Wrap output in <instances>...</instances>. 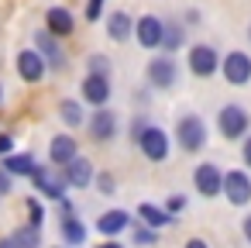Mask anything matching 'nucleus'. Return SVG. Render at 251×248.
<instances>
[{
	"instance_id": "f257e3e1",
	"label": "nucleus",
	"mask_w": 251,
	"mask_h": 248,
	"mask_svg": "<svg viewBox=\"0 0 251 248\" xmlns=\"http://www.w3.org/2000/svg\"><path fill=\"white\" fill-rule=\"evenodd\" d=\"M176 138H179V148L182 152H200L206 145V128H203V121L196 114H186L179 121V128H176Z\"/></svg>"
},
{
	"instance_id": "f03ea898",
	"label": "nucleus",
	"mask_w": 251,
	"mask_h": 248,
	"mask_svg": "<svg viewBox=\"0 0 251 248\" xmlns=\"http://www.w3.org/2000/svg\"><path fill=\"white\" fill-rule=\"evenodd\" d=\"M217 128H220V135L224 138H244V131H248V110L241 107V104H227L220 114H217Z\"/></svg>"
},
{
	"instance_id": "7ed1b4c3",
	"label": "nucleus",
	"mask_w": 251,
	"mask_h": 248,
	"mask_svg": "<svg viewBox=\"0 0 251 248\" xmlns=\"http://www.w3.org/2000/svg\"><path fill=\"white\" fill-rule=\"evenodd\" d=\"M193 183H196V193H200V196H206V200H213L217 193H224V172H220V165H213V162L196 165Z\"/></svg>"
},
{
	"instance_id": "20e7f679",
	"label": "nucleus",
	"mask_w": 251,
	"mask_h": 248,
	"mask_svg": "<svg viewBox=\"0 0 251 248\" xmlns=\"http://www.w3.org/2000/svg\"><path fill=\"white\" fill-rule=\"evenodd\" d=\"M220 69H224V80L230 86H248L251 83V55H244V52H227Z\"/></svg>"
},
{
	"instance_id": "39448f33",
	"label": "nucleus",
	"mask_w": 251,
	"mask_h": 248,
	"mask_svg": "<svg viewBox=\"0 0 251 248\" xmlns=\"http://www.w3.org/2000/svg\"><path fill=\"white\" fill-rule=\"evenodd\" d=\"M224 196L234 203V207H244L251 200V176L244 169H234L224 176Z\"/></svg>"
},
{
	"instance_id": "423d86ee",
	"label": "nucleus",
	"mask_w": 251,
	"mask_h": 248,
	"mask_svg": "<svg viewBox=\"0 0 251 248\" xmlns=\"http://www.w3.org/2000/svg\"><path fill=\"white\" fill-rule=\"evenodd\" d=\"M138 145H141V152L151 159V162H162L165 155H169V135L162 131V128H145L141 135H138Z\"/></svg>"
},
{
	"instance_id": "0eeeda50",
	"label": "nucleus",
	"mask_w": 251,
	"mask_h": 248,
	"mask_svg": "<svg viewBox=\"0 0 251 248\" xmlns=\"http://www.w3.org/2000/svg\"><path fill=\"white\" fill-rule=\"evenodd\" d=\"M134 38H138L145 49H158L162 38H165V25H162L155 14H145V18H138V25H134Z\"/></svg>"
},
{
	"instance_id": "6e6552de",
	"label": "nucleus",
	"mask_w": 251,
	"mask_h": 248,
	"mask_svg": "<svg viewBox=\"0 0 251 248\" xmlns=\"http://www.w3.org/2000/svg\"><path fill=\"white\" fill-rule=\"evenodd\" d=\"M148 83L151 86H158V90H169L172 83H176V62H172V55H155L151 62H148Z\"/></svg>"
},
{
	"instance_id": "1a4fd4ad",
	"label": "nucleus",
	"mask_w": 251,
	"mask_h": 248,
	"mask_svg": "<svg viewBox=\"0 0 251 248\" xmlns=\"http://www.w3.org/2000/svg\"><path fill=\"white\" fill-rule=\"evenodd\" d=\"M217 66H224V62L217 59V49H210V45H193V49H189V69H193L196 76H213Z\"/></svg>"
},
{
	"instance_id": "9d476101",
	"label": "nucleus",
	"mask_w": 251,
	"mask_h": 248,
	"mask_svg": "<svg viewBox=\"0 0 251 248\" xmlns=\"http://www.w3.org/2000/svg\"><path fill=\"white\" fill-rule=\"evenodd\" d=\"M83 100L93 104V107H107V100H110V76L90 73L83 80Z\"/></svg>"
},
{
	"instance_id": "9b49d317",
	"label": "nucleus",
	"mask_w": 251,
	"mask_h": 248,
	"mask_svg": "<svg viewBox=\"0 0 251 248\" xmlns=\"http://www.w3.org/2000/svg\"><path fill=\"white\" fill-rule=\"evenodd\" d=\"M18 73H21V80H25V83H38V80L45 76V55H42V52H35V49L18 52Z\"/></svg>"
},
{
	"instance_id": "f8f14e48",
	"label": "nucleus",
	"mask_w": 251,
	"mask_h": 248,
	"mask_svg": "<svg viewBox=\"0 0 251 248\" xmlns=\"http://www.w3.org/2000/svg\"><path fill=\"white\" fill-rule=\"evenodd\" d=\"M76 155H79V145H76L73 135H55V138H52V145H49V159H52V165H62V169H66Z\"/></svg>"
},
{
	"instance_id": "ddd939ff",
	"label": "nucleus",
	"mask_w": 251,
	"mask_h": 248,
	"mask_svg": "<svg viewBox=\"0 0 251 248\" xmlns=\"http://www.w3.org/2000/svg\"><path fill=\"white\" fill-rule=\"evenodd\" d=\"M90 135H93L97 141H110V138L117 135V114H114V110H97L93 121H90Z\"/></svg>"
},
{
	"instance_id": "4468645a",
	"label": "nucleus",
	"mask_w": 251,
	"mask_h": 248,
	"mask_svg": "<svg viewBox=\"0 0 251 248\" xmlns=\"http://www.w3.org/2000/svg\"><path fill=\"white\" fill-rule=\"evenodd\" d=\"M66 183H69V186H76V190L90 186V183H93V165H90V159L76 155V159L66 165Z\"/></svg>"
},
{
	"instance_id": "2eb2a0df",
	"label": "nucleus",
	"mask_w": 251,
	"mask_h": 248,
	"mask_svg": "<svg viewBox=\"0 0 251 248\" xmlns=\"http://www.w3.org/2000/svg\"><path fill=\"white\" fill-rule=\"evenodd\" d=\"M31 179H35V186H38L49 200H62V196H66V193H62V190H66V176H49V172L38 165Z\"/></svg>"
},
{
	"instance_id": "dca6fc26",
	"label": "nucleus",
	"mask_w": 251,
	"mask_h": 248,
	"mask_svg": "<svg viewBox=\"0 0 251 248\" xmlns=\"http://www.w3.org/2000/svg\"><path fill=\"white\" fill-rule=\"evenodd\" d=\"M134 25H138V21H131L124 11H114V14L107 18V35H110L114 42H127V38L134 35Z\"/></svg>"
},
{
	"instance_id": "f3484780",
	"label": "nucleus",
	"mask_w": 251,
	"mask_h": 248,
	"mask_svg": "<svg viewBox=\"0 0 251 248\" xmlns=\"http://www.w3.org/2000/svg\"><path fill=\"white\" fill-rule=\"evenodd\" d=\"M127 224H131V214L127 210H107V214L97 217V231L100 234H121Z\"/></svg>"
},
{
	"instance_id": "a211bd4d",
	"label": "nucleus",
	"mask_w": 251,
	"mask_h": 248,
	"mask_svg": "<svg viewBox=\"0 0 251 248\" xmlns=\"http://www.w3.org/2000/svg\"><path fill=\"white\" fill-rule=\"evenodd\" d=\"M45 25H49V31H52V35H69V31L76 28L73 14H69L66 7H49V14H45Z\"/></svg>"
},
{
	"instance_id": "6ab92c4d",
	"label": "nucleus",
	"mask_w": 251,
	"mask_h": 248,
	"mask_svg": "<svg viewBox=\"0 0 251 248\" xmlns=\"http://www.w3.org/2000/svg\"><path fill=\"white\" fill-rule=\"evenodd\" d=\"M35 42H38L42 55L52 62V69H62V66H66V59H62V49H59V42H55V35H52V31H42Z\"/></svg>"
},
{
	"instance_id": "aec40b11",
	"label": "nucleus",
	"mask_w": 251,
	"mask_h": 248,
	"mask_svg": "<svg viewBox=\"0 0 251 248\" xmlns=\"http://www.w3.org/2000/svg\"><path fill=\"white\" fill-rule=\"evenodd\" d=\"M138 217H141L148 227H165V224H172V214L162 210V207H155V203H141V207H138Z\"/></svg>"
},
{
	"instance_id": "412c9836",
	"label": "nucleus",
	"mask_w": 251,
	"mask_h": 248,
	"mask_svg": "<svg viewBox=\"0 0 251 248\" xmlns=\"http://www.w3.org/2000/svg\"><path fill=\"white\" fill-rule=\"evenodd\" d=\"M4 169H7L11 176H35L38 165H35V159L25 152V155H7V159H4Z\"/></svg>"
},
{
	"instance_id": "4be33fe9",
	"label": "nucleus",
	"mask_w": 251,
	"mask_h": 248,
	"mask_svg": "<svg viewBox=\"0 0 251 248\" xmlns=\"http://www.w3.org/2000/svg\"><path fill=\"white\" fill-rule=\"evenodd\" d=\"M62 238H66L69 245H83V241H86V224L76 220L73 214H66V217H62Z\"/></svg>"
},
{
	"instance_id": "5701e85b",
	"label": "nucleus",
	"mask_w": 251,
	"mask_h": 248,
	"mask_svg": "<svg viewBox=\"0 0 251 248\" xmlns=\"http://www.w3.org/2000/svg\"><path fill=\"white\" fill-rule=\"evenodd\" d=\"M59 117H62L69 128H79V124H83V107H79V100H62V104H59Z\"/></svg>"
},
{
	"instance_id": "b1692460",
	"label": "nucleus",
	"mask_w": 251,
	"mask_h": 248,
	"mask_svg": "<svg viewBox=\"0 0 251 248\" xmlns=\"http://www.w3.org/2000/svg\"><path fill=\"white\" fill-rule=\"evenodd\" d=\"M14 245H18V248H42V234H38V227H35V224L18 227V231H14Z\"/></svg>"
},
{
	"instance_id": "393cba45",
	"label": "nucleus",
	"mask_w": 251,
	"mask_h": 248,
	"mask_svg": "<svg viewBox=\"0 0 251 248\" xmlns=\"http://www.w3.org/2000/svg\"><path fill=\"white\" fill-rule=\"evenodd\" d=\"M182 45V28L179 25H165V38H162V52L169 55L172 49H179Z\"/></svg>"
},
{
	"instance_id": "a878e982",
	"label": "nucleus",
	"mask_w": 251,
	"mask_h": 248,
	"mask_svg": "<svg viewBox=\"0 0 251 248\" xmlns=\"http://www.w3.org/2000/svg\"><path fill=\"white\" fill-rule=\"evenodd\" d=\"M131 231H134V245H151V241H155V231H151V227H141L138 220H134Z\"/></svg>"
},
{
	"instance_id": "bb28decb",
	"label": "nucleus",
	"mask_w": 251,
	"mask_h": 248,
	"mask_svg": "<svg viewBox=\"0 0 251 248\" xmlns=\"http://www.w3.org/2000/svg\"><path fill=\"white\" fill-rule=\"evenodd\" d=\"M90 73L110 76V62H107V55H90Z\"/></svg>"
},
{
	"instance_id": "cd10ccee",
	"label": "nucleus",
	"mask_w": 251,
	"mask_h": 248,
	"mask_svg": "<svg viewBox=\"0 0 251 248\" xmlns=\"http://www.w3.org/2000/svg\"><path fill=\"white\" fill-rule=\"evenodd\" d=\"M28 214H31V220H28V224L42 227V220H45V210H42V203H38V200H28Z\"/></svg>"
},
{
	"instance_id": "c85d7f7f",
	"label": "nucleus",
	"mask_w": 251,
	"mask_h": 248,
	"mask_svg": "<svg viewBox=\"0 0 251 248\" xmlns=\"http://www.w3.org/2000/svg\"><path fill=\"white\" fill-rule=\"evenodd\" d=\"M97 186H100V193H107V196H110L117 183H114V176H110V172H103V176H97Z\"/></svg>"
},
{
	"instance_id": "c756f323",
	"label": "nucleus",
	"mask_w": 251,
	"mask_h": 248,
	"mask_svg": "<svg viewBox=\"0 0 251 248\" xmlns=\"http://www.w3.org/2000/svg\"><path fill=\"white\" fill-rule=\"evenodd\" d=\"M100 14H103V0H90V4H86V18L97 21Z\"/></svg>"
},
{
	"instance_id": "7c9ffc66",
	"label": "nucleus",
	"mask_w": 251,
	"mask_h": 248,
	"mask_svg": "<svg viewBox=\"0 0 251 248\" xmlns=\"http://www.w3.org/2000/svg\"><path fill=\"white\" fill-rule=\"evenodd\" d=\"M7 190H11V172H7L4 165H0V196H4Z\"/></svg>"
},
{
	"instance_id": "2f4dec72",
	"label": "nucleus",
	"mask_w": 251,
	"mask_h": 248,
	"mask_svg": "<svg viewBox=\"0 0 251 248\" xmlns=\"http://www.w3.org/2000/svg\"><path fill=\"white\" fill-rule=\"evenodd\" d=\"M11 148H14V138L11 135H0V155H11Z\"/></svg>"
},
{
	"instance_id": "473e14b6",
	"label": "nucleus",
	"mask_w": 251,
	"mask_h": 248,
	"mask_svg": "<svg viewBox=\"0 0 251 248\" xmlns=\"http://www.w3.org/2000/svg\"><path fill=\"white\" fill-rule=\"evenodd\" d=\"M244 165H248V169H251V135H248V138H244Z\"/></svg>"
},
{
	"instance_id": "72a5a7b5",
	"label": "nucleus",
	"mask_w": 251,
	"mask_h": 248,
	"mask_svg": "<svg viewBox=\"0 0 251 248\" xmlns=\"http://www.w3.org/2000/svg\"><path fill=\"white\" fill-rule=\"evenodd\" d=\"M186 248H210V245H206L203 238H189V241H186Z\"/></svg>"
},
{
	"instance_id": "f704fd0d",
	"label": "nucleus",
	"mask_w": 251,
	"mask_h": 248,
	"mask_svg": "<svg viewBox=\"0 0 251 248\" xmlns=\"http://www.w3.org/2000/svg\"><path fill=\"white\" fill-rule=\"evenodd\" d=\"M182 203H186L182 196H172V200H169V210H182Z\"/></svg>"
},
{
	"instance_id": "c9c22d12",
	"label": "nucleus",
	"mask_w": 251,
	"mask_h": 248,
	"mask_svg": "<svg viewBox=\"0 0 251 248\" xmlns=\"http://www.w3.org/2000/svg\"><path fill=\"white\" fill-rule=\"evenodd\" d=\"M241 231H244V238H248V241H251V214H248V217H244V224H241Z\"/></svg>"
},
{
	"instance_id": "e433bc0d",
	"label": "nucleus",
	"mask_w": 251,
	"mask_h": 248,
	"mask_svg": "<svg viewBox=\"0 0 251 248\" xmlns=\"http://www.w3.org/2000/svg\"><path fill=\"white\" fill-rule=\"evenodd\" d=\"M0 248H18V245H14V234H11V238H0Z\"/></svg>"
},
{
	"instance_id": "4c0bfd02",
	"label": "nucleus",
	"mask_w": 251,
	"mask_h": 248,
	"mask_svg": "<svg viewBox=\"0 0 251 248\" xmlns=\"http://www.w3.org/2000/svg\"><path fill=\"white\" fill-rule=\"evenodd\" d=\"M97 248H124V245H117V241H103V245H97Z\"/></svg>"
},
{
	"instance_id": "58836bf2",
	"label": "nucleus",
	"mask_w": 251,
	"mask_h": 248,
	"mask_svg": "<svg viewBox=\"0 0 251 248\" xmlns=\"http://www.w3.org/2000/svg\"><path fill=\"white\" fill-rule=\"evenodd\" d=\"M248 38H251V25H248Z\"/></svg>"
},
{
	"instance_id": "ea45409f",
	"label": "nucleus",
	"mask_w": 251,
	"mask_h": 248,
	"mask_svg": "<svg viewBox=\"0 0 251 248\" xmlns=\"http://www.w3.org/2000/svg\"><path fill=\"white\" fill-rule=\"evenodd\" d=\"M0 100H4V90H0Z\"/></svg>"
}]
</instances>
